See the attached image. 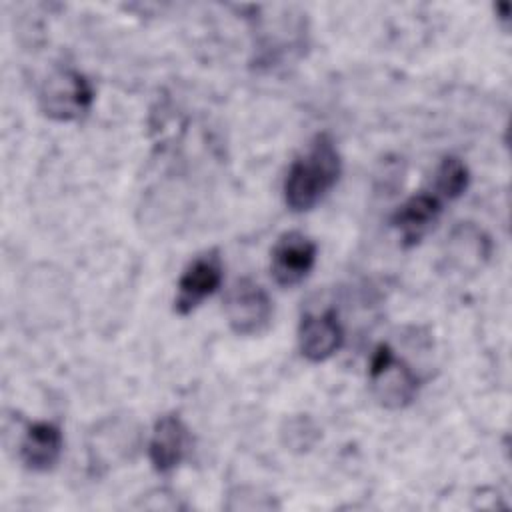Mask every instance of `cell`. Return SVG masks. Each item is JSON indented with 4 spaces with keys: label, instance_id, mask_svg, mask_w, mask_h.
<instances>
[{
    "label": "cell",
    "instance_id": "6da1fadb",
    "mask_svg": "<svg viewBox=\"0 0 512 512\" xmlns=\"http://www.w3.org/2000/svg\"><path fill=\"white\" fill-rule=\"evenodd\" d=\"M342 158L330 134L320 132L298 156L284 178V202L292 212L314 208L338 182Z\"/></svg>",
    "mask_w": 512,
    "mask_h": 512
},
{
    "label": "cell",
    "instance_id": "7a4b0ae2",
    "mask_svg": "<svg viewBox=\"0 0 512 512\" xmlns=\"http://www.w3.org/2000/svg\"><path fill=\"white\" fill-rule=\"evenodd\" d=\"M40 110L56 122L82 118L94 102L90 80L74 68H56L40 86Z\"/></svg>",
    "mask_w": 512,
    "mask_h": 512
},
{
    "label": "cell",
    "instance_id": "3957f363",
    "mask_svg": "<svg viewBox=\"0 0 512 512\" xmlns=\"http://www.w3.org/2000/svg\"><path fill=\"white\" fill-rule=\"evenodd\" d=\"M368 380L378 404L390 410L412 404L418 394L416 374L402 358H396L394 350L388 344H380L374 350L370 358Z\"/></svg>",
    "mask_w": 512,
    "mask_h": 512
},
{
    "label": "cell",
    "instance_id": "277c9868",
    "mask_svg": "<svg viewBox=\"0 0 512 512\" xmlns=\"http://www.w3.org/2000/svg\"><path fill=\"white\" fill-rule=\"evenodd\" d=\"M226 320L238 336H258L268 330L272 322V300L268 292L250 278L234 282L226 296Z\"/></svg>",
    "mask_w": 512,
    "mask_h": 512
},
{
    "label": "cell",
    "instance_id": "5b68a950",
    "mask_svg": "<svg viewBox=\"0 0 512 512\" xmlns=\"http://www.w3.org/2000/svg\"><path fill=\"white\" fill-rule=\"evenodd\" d=\"M318 248L298 230L284 232L270 252V274L282 288H292L308 278L316 264Z\"/></svg>",
    "mask_w": 512,
    "mask_h": 512
},
{
    "label": "cell",
    "instance_id": "8992f818",
    "mask_svg": "<svg viewBox=\"0 0 512 512\" xmlns=\"http://www.w3.org/2000/svg\"><path fill=\"white\" fill-rule=\"evenodd\" d=\"M224 278V266L218 250H208L196 256L178 280L174 310L180 316L194 312L208 296H212Z\"/></svg>",
    "mask_w": 512,
    "mask_h": 512
},
{
    "label": "cell",
    "instance_id": "52a82bcc",
    "mask_svg": "<svg viewBox=\"0 0 512 512\" xmlns=\"http://www.w3.org/2000/svg\"><path fill=\"white\" fill-rule=\"evenodd\" d=\"M190 446V434L178 414H164L156 420L150 442L148 458L158 474L172 472L184 458Z\"/></svg>",
    "mask_w": 512,
    "mask_h": 512
},
{
    "label": "cell",
    "instance_id": "ba28073f",
    "mask_svg": "<svg viewBox=\"0 0 512 512\" xmlns=\"http://www.w3.org/2000/svg\"><path fill=\"white\" fill-rule=\"evenodd\" d=\"M344 342V330L334 310L306 314L298 328V346L306 360L324 362L334 356Z\"/></svg>",
    "mask_w": 512,
    "mask_h": 512
},
{
    "label": "cell",
    "instance_id": "9c48e42d",
    "mask_svg": "<svg viewBox=\"0 0 512 512\" xmlns=\"http://www.w3.org/2000/svg\"><path fill=\"white\" fill-rule=\"evenodd\" d=\"M64 450V436L54 422H34L28 426L22 444L20 458L28 470L48 472L52 470Z\"/></svg>",
    "mask_w": 512,
    "mask_h": 512
},
{
    "label": "cell",
    "instance_id": "30bf717a",
    "mask_svg": "<svg viewBox=\"0 0 512 512\" xmlns=\"http://www.w3.org/2000/svg\"><path fill=\"white\" fill-rule=\"evenodd\" d=\"M440 212L442 200L434 192H418L392 214V226L400 232L404 244L412 246L436 224Z\"/></svg>",
    "mask_w": 512,
    "mask_h": 512
},
{
    "label": "cell",
    "instance_id": "8fae6325",
    "mask_svg": "<svg viewBox=\"0 0 512 512\" xmlns=\"http://www.w3.org/2000/svg\"><path fill=\"white\" fill-rule=\"evenodd\" d=\"M470 184V170L458 156L442 158L436 178H434V194L440 200H456L460 198Z\"/></svg>",
    "mask_w": 512,
    "mask_h": 512
}]
</instances>
